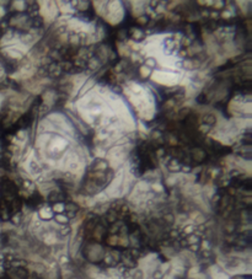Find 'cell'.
<instances>
[{"instance_id": "cell-3", "label": "cell", "mask_w": 252, "mask_h": 279, "mask_svg": "<svg viewBox=\"0 0 252 279\" xmlns=\"http://www.w3.org/2000/svg\"><path fill=\"white\" fill-rule=\"evenodd\" d=\"M140 73H142V75H143V76H148L151 71H150V69H149V68H146V67H142V68H140Z\"/></svg>"}, {"instance_id": "cell-1", "label": "cell", "mask_w": 252, "mask_h": 279, "mask_svg": "<svg viewBox=\"0 0 252 279\" xmlns=\"http://www.w3.org/2000/svg\"><path fill=\"white\" fill-rule=\"evenodd\" d=\"M152 79L157 82H160V84H166V85H172L175 82H177L178 80V76L177 75H173V74H164V73H160V71H157Z\"/></svg>"}, {"instance_id": "cell-4", "label": "cell", "mask_w": 252, "mask_h": 279, "mask_svg": "<svg viewBox=\"0 0 252 279\" xmlns=\"http://www.w3.org/2000/svg\"><path fill=\"white\" fill-rule=\"evenodd\" d=\"M3 74V68H2V65H0V75Z\"/></svg>"}, {"instance_id": "cell-2", "label": "cell", "mask_w": 252, "mask_h": 279, "mask_svg": "<svg viewBox=\"0 0 252 279\" xmlns=\"http://www.w3.org/2000/svg\"><path fill=\"white\" fill-rule=\"evenodd\" d=\"M8 53L10 54V57L12 58H21V53L19 51H15V49H9Z\"/></svg>"}]
</instances>
